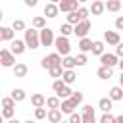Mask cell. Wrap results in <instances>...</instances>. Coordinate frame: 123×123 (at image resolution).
<instances>
[{
	"label": "cell",
	"instance_id": "obj_1",
	"mask_svg": "<svg viewBox=\"0 0 123 123\" xmlns=\"http://www.w3.org/2000/svg\"><path fill=\"white\" fill-rule=\"evenodd\" d=\"M52 44L56 46V52H58L60 56H65V54H69V52H71L69 37H63V35H60V37H54V42H52Z\"/></svg>",
	"mask_w": 123,
	"mask_h": 123
},
{
	"label": "cell",
	"instance_id": "obj_2",
	"mask_svg": "<svg viewBox=\"0 0 123 123\" xmlns=\"http://www.w3.org/2000/svg\"><path fill=\"white\" fill-rule=\"evenodd\" d=\"M23 42H25L27 48L37 50V48L40 46V42H38V31H37L35 27H33V29H25V38H23Z\"/></svg>",
	"mask_w": 123,
	"mask_h": 123
},
{
	"label": "cell",
	"instance_id": "obj_3",
	"mask_svg": "<svg viewBox=\"0 0 123 123\" xmlns=\"http://www.w3.org/2000/svg\"><path fill=\"white\" fill-rule=\"evenodd\" d=\"M38 42L42 46H52V42H54V31L48 29V27L38 29Z\"/></svg>",
	"mask_w": 123,
	"mask_h": 123
},
{
	"label": "cell",
	"instance_id": "obj_4",
	"mask_svg": "<svg viewBox=\"0 0 123 123\" xmlns=\"http://www.w3.org/2000/svg\"><path fill=\"white\" fill-rule=\"evenodd\" d=\"M60 63H62V56L58 52H52V54H48V56L42 58L40 67L42 69H48V67H54V65H60Z\"/></svg>",
	"mask_w": 123,
	"mask_h": 123
},
{
	"label": "cell",
	"instance_id": "obj_5",
	"mask_svg": "<svg viewBox=\"0 0 123 123\" xmlns=\"http://www.w3.org/2000/svg\"><path fill=\"white\" fill-rule=\"evenodd\" d=\"M90 31V21L88 19H81L73 25V35H77L79 38L81 37H86V33Z\"/></svg>",
	"mask_w": 123,
	"mask_h": 123
},
{
	"label": "cell",
	"instance_id": "obj_6",
	"mask_svg": "<svg viewBox=\"0 0 123 123\" xmlns=\"http://www.w3.org/2000/svg\"><path fill=\"white\" fill-rule=\"evenodd\" d=\"M25 42L23 40H19V38H12L10 40V52L13 54V56H21L23 52H25Z\"/></svg>",
	"mask_w": 123,
	"mask_h": 123
},
{
	"label": "cell",
	"instance_id": "obj_7",
	"mask_svg": "<svg viewBox=\"0 0 123 123\" xmlns=\"http://www.w3.org/2000/svg\"><path fill=\"white\" fill-rule=\"evenodd\" d=\"M0 63H2L4 67H12V65L15 63V56H13L10 50L2 48V50H0Z\"/></svg>",
	"mask_w": 123,
	"mask_h": 123
},
{
	"label": "cell",
	"instance_id": "obj_8",
	"mask_svg": "<svg viewBox=\"0 0 123 123\" xmlns=\"http://www.w3.org/2000/svg\"><path fill=\"white\" fill-rule=\"evenodd\" d=\"M117 60H119V56H115V54H106V52L100 54V63H102V65L115 67V65H117Z\"/></svg>",
	"mask_w": 123,
	"mask_h": 123
},
{
	"label": "cell",
	"instance_id": "obj_9",
	"mask_svg": "<svg viewBox=\"0 0 123 123\" xmlns=\"http://www.w3.org/2000/svg\"><path fill=\"white\" fill-rule=\"evenodd\" d=\"M79 8V2L77 0H60L58 2V10L60 12H73V10H77Z\"/></svg>",
	"mask_w": 123,
	"mask_h": 123
},
{
	"label": "cell",
	"instance_id": "obj_10",
	"mask_svg": "<svg viewBox=\"0 0 123 123\" xmlns=\"http://www.w3.org/2000/svg\"><path fill=\"white\" fill-rule=\"evenodd\" d=\"M96 115H94V108L92 106H83V115H81V123H94Z\"/></svg>",
	"mask_w": 123,
	"mask_h": 123
},
{
	"label": "cell",
	"instance_id": "obj_11",
	"mask_svg": "<svg viewBox=\"0 0 123 123\" xmlns=\"http://www.w3.org/2000/svg\"><path fill=\"white\" fill-rule=\"evenodd\" d=\"M58 108H60V111H62V113H67V115H69L71 111H75V108H77V106L71 102V98H62V102H60V106H58Z\"/></svg>",
	"mask_w": 123,
	"mask_h": 123
},
{
	"label": "cell",
	"instance_id": "obj_12",
	"mask_svg": "<svg viewBox=\"0 0 123 123\" xmlns=\"http://www.w3.org/2000/svg\"><path fill=\"white\" fill-rule=\"evenodd\" d=\"M62 111H60V108H50L48 111H46V119L50 121V123H60L62 121Z\"/></svg>",
	"mask_w": 123,
	"mask_h": 123
},
{
	"label": "cell",
	"instance_id": "obj_13",
	"mask_svg": "<svg viewBox=\"0 0 123 123\" xmlns=\"http://www.w3.org/2000/svg\"><path fill=\"white\" fill-rule=\"evenodd\" d=\"M104 40H106L108 44L115 46L117 42H121V37H119V33H117V31H106V33H104Z\"/></svg>",
	"mask_w": 123,
	"mask_h": 123
},
{
	"label": "cell",
	"instance_id": "obj_14",
	"mask_svg": "<svg viewBox=\"0 0 123 123\" xmlns=\"http://www.w3.org/2000/svg\"><path fill=\"white\" fill-rule=\"evenodd\" d=\"M58 13H60V10H58V4H54V2H48V4L44 6V15H46V17L54 19V17H58Z\"/></svg>",
	"mask_w": 123,
	"mask_h": 123
},
{
	"label": "cell",
	"instance_id": "obj_15",
	"mask_svg": "<svg viewBox=\"0 0 123 123\" xmlns=\"http://www.w3.org/2000/svg\"><path fill=\"white\" fill-rule=\"evenodd\" d=\"M62 81H63L65 85H73V83L77 81L75 71H73V69H63V71H62Z\"/></svg>",
	"mask_w": 123,
	"mask_h": 123
},
{
	"label": "cell",
	"instance_id": "obj_16",
	"mask_svg": "<svg viewBox=\"0 0 123 123\" xmlns=\"http://www.w3.org/2000/svg\"><path fill=\"white\" fill-rule=\"evenodd\" d=\"M98 77H100L102 81H106V79H111V77H113V67L100 65V67H98Z\"/></svg>",
	"mask_w": 123,
	"mask_h": 123
},
{
	"label": "cell",
	"instance_id": "obj_17",
	"mask_svg": "<svg viewBox=\"0 0 123 123\" xmlns=\"http://www.w3.org/2000/svg\"><path fill=\"white\" fill-rule=\"evenodd\" d=\"M88 13H92V15H102V13H104V2L94 0V2H92V6L88 8Z\"/></svg>",
	"mask_w": 123,
	"mask_h": 123
},
{
	"label": "cell",
	"instance_id": "obj_18",
	"mask_svg": "<svg viewBox=\"0 0 123 123\" xmlns=\"http://www.w3.org/2000/svg\"><path fill=\"white\" fill-rule=\"evenodd\" d=\"M12 69H13V77H25L27 71H29V67L25 63H13Z\"/></svg>",
	"mask_w": 123,
	"mask_h": 123
},
{
	"label": "cell",
	"instance_id": "obj_19",
	"mask_svg": "<svg viewBox=\"0 0 123 123\" xmlns=\"http://www.w3.org/2000/svg\"><path fill=\"white\" fill-rule=\"evenodd\" d=\"M62 67H63V69H73V67H75V58L69 56V54L62 56Z\"/></svg>",
	"mask_w": 123,
	"mask_h": 123
},
{
	"label": "cell",
	"instance_id": "obj_20",
	"mask_svg": "<svg viewBox=\"0 0 123 123\" xmlns=\"http://www.w3.org/2000/svg\"><path fill=\"white\" fill-rule=\"evenodd\" d=\"M98 108H100L102 111H111V108H113V100H111V98H100Z\"/></svg>",
	"mask_w": 123,
	"mask_h": 123
},
{
	"label": "cell",
	"instance_id": "obj_21",
	"mask_svg": "<svg viewBox=\"0 0 123 123\" xmlns=\"http://www.w3.org/2000/svg\"><path fill=\"white\" fill-rule=\"evenodd\" d=\"M104 10H108V12H119L121 10V0H108L104 4Z\"/></svg>",
	"mask_w": 123,
	"mask_h": 123
},
{
	"label": "cell",
	"instance_id": "obj_22",
	"mask_svg": "<svg viewBox=\"0 0 123 123\" xmlns=\"http://www.w3.org/2000/svg\"><path fill=\"white\" fill-rule=\"evenodd\" d=\"M90 46H92V40L86 38V37H81V40H79V50L86 54V52H90Z\"/></svg>",
	"mask_w": 123,
	"mask_h": 123
},
{
	"label": "cell",
	"instance_id": "obj_23",
	"mask_svg": "<svg viewBox=\"0 0 123 123\" xmlns=\"http://www.w3.org/2000/svg\"><path fill=\"white\" fill-rule=\"evenodd\" d=\"M110 98H111L113 102L123 100V88H121V86H113V88L110 90Z\"/></svg>",
	"mask_w": 123,
	"mask_h": 123
},
{
	"label": "cell",
	"instance_id": "obj_24",
	"mask_svg": "<svg viewBox=\"0 0 123 123\" xmlns=\"http://www.w3.org/2000/svg\"><path fill=\"white\" fill-rule=\"evenodd\" d=\"M90 52L96 54V56H100V54L104 52V42H102V40H94L92 46H90Z\"/></svg>",
	"mask_w": 123,
	"mask_h": 123
},
{
	"label": "cell",
	"instance_id": "obj_25",
	"mask_svg": "<svg viewBox=\"0 0 123 123\" xmlns=\"http://www.w3.org/2000/svg\"><path fill=\"white\" fill-rule=\"evenodd\" d=\"M25 96H27V94H25L23 88H13V90H12V98H13L15 102H23Z\"/></svg>",
	"mask_w": 123,
	"mask_h": 123
},
{
	"label": "cell",
	"instance_id": "obj_26",
	"mask_svg": "<svg viewBox=\"0 0 123 123\" xmlns=\"http://www.w3.org/2000/svg\"><path fill=\"white\" fill-rule=\"evenodd\" d=\"M62 71H63L62 63H60V65H54V67H48V73H50V77H52V79H58V77H62Z\"/></svg>",
	"mask_w": 123,
	"mask_h": 123
},
{
	"label": "cell",
	"instance_id": "obj_27",
	"mask_svg": "<svg viewBox=\"0 0 123 123\" xmlns=\"http://www.w3.org/2000/svg\"><path fill=\"white\" fill-rule=\"evenodd\" d=\"M44 100H46V98H44L42 94H38V92L31 96V104H33L35 108H38V106H44Z\"/></svg>",
	"mask_w": 123,
	"mask_h": 123
},
{
	"label": "cell",
	"instance_id": "obj_28",
	"mask_svg": "<svg viewBox=\"0 0 123 123\" xmlns=\"http://www.w3.org/2000/svg\"><path fill=\"white\" fill-rule=\"evenodd\" d=\"M71 92H73V90L69 88V85H63V86L56 92V96H58V98H69V94H71Z\"/></svg>",
	"mask_w": 123,
	"mask_h": 123
},
{
	"label": "cell",
	"instance_id": "obj_29",
	"mask_svg": "<svg viewBox=\"0 0 123 123\" xmlns=\"http://www.w3.org/2000/svg\"><path fill=\"white\" fill-rule=\"evenodd\" d=\"M60 35H63V37L73 35V25H71V23H63V25L60 27Z\"/></svg>",
	"mask_w": 123,
	"mask_h": 123
},
{
	"label": "cell",
	"instance_id": "obj_30",
	"mask_svg": "<svg viewBox=\"0 0 123 123\" xmlns=\"http://www.w3.org/2000/svg\"><path fill=\"white\" fill-rule=\"evenodd\" d=\"M13 29L12 27H2V40H12L13 38Z\"/></svg>",
	"mask_w": 123,
	"mask_h": 123
},
{
	"label": "cell",
	"instance_id": "obj_31",
	"mask_svg": "<svg viewBox=\"0 0 123 123\" xmlns=\"http://www.w3.org/2000/svg\"><path fill=\"white\" fill-rule=\"evenodd\" d=\"M33 27H35V29H42V27H46V19H44L42 15H37V17L33 19Z\"/></svg>",
	"mask_w": 123,
	"mask_h": 123
},
{
	"label": "cell",
	"instance_id": "obj_32",
	"mask_svg": "<svg viewBox=\"0 0 123 123\" xmlns=\"http://www.w3.org/2000/svg\"><path fill=\"white\" fill-rule=\"evenodd\" d=\"M69 98H71V102H73L75 106H79V104L83 102V92H79V90L75 92V90H73V92L69 94Z\"/></svg>",
	"mask_w": 123,
	"mask_h": 123
},
{
	"label": "cell",
	"instance_id": "obj_33",
	"mask_svg": "<svg viewBox=\"0 0 123 123\" xmlns=\"http://www.w3.org/2000/svg\"><path fill=\"white\" fill-rule=\"evenodd\" d=\"M44 104H46L48 108H58V106H60V98H58V96H50V98L44 100Z\"/></svg>",
	"mask_w": 123,
	"mask_h": 123
},
{
	"label": "cell",
	"instance_id": "obj_34",
	"mask_svg": "<svg viewBox=\"0 0 123 123\" xmlns=\"http://www.w3.org/2000/svg\"><path fill=\"white\" fill-rule=\"evenodd\" d=\"M86 62H88V60H86V54H85V52H81L79 56H75V65L81 67V65H86Z\"/></svg>",
	"mask_w": 123,
	"mask_h": 123
},
{
	"label": "cell",
	"instance_id": "obj_35",
	"mask_svg": "<svg viewBox=\"0 0 123 123\" xmlns=\"http://www.w3.org/2000/svg\"><path fill=\"white\" fill-rule=\"evenodd\" d=\"M77 21H81V19H79V15H77V12H75V10H73V12H67V23L75 25Z\"/></svg>",
	"mask_w": 123,
	"mask_h": 123
},
{
	"label": "cell",
	"instance_id": "obj_36",
	"mask_svg": "<svg viewBox=\"0 0 123 123\" xmlns=\"http://www.w3.org/2000/svg\"><path fill=\"white\" fill-rule=\"evenodd\" d=\"M12 29H13V31H25V21H21V19H13Z\"/></svg>",
	"mask_w": 123,
	"mask_h": 123
},
{
	"label": "cell",
	"instance_id": "obj_37",
	"mask_svg": "<svg viewBox=\"0 0 123 123\" xmlns=\"http://www.w3.org/2000/svg\"><path fill=\"white\" fill-rule=\"evenodd\" d=\"M2 108H15V100H13L12 96L2 98Z\"/></svg>",
	"mask_w": 123,
	"mask_h": 123
},
{
	"label": "cell",
	"instance_id": "obj_38",
	"mask_svg": "<svg viewBox=\"0 0 123 123\" xmlns=\"http://www.w3.org/2000/svg\"><path fill=\"white\" fill-rule=\"evenodd\" d=\"M44 117H46V110H44V106L35 108V119H44Z\"/></svg>",
	"mask_w": 123,
	"mask_h": 123
},
{
	"label": "cell",
	"instance_id": "obj_39",
	"mask_svg": "<svg viewBox=\"0 0 123 123\" xmlns=\"http://www.w3.org/2000/svg\"><path fill=\"white\" fill-rule=\"evenodd\" d=\"M100 123H115V117L110 111H104V115L100 117Z\"/></svg>",
	"mask_w": 123,
	"mask_h": 123
},
{
	"label": "cell",
	"instance_id": "obj_40",
	"mask_svg": "<svg viewBox=\"0 0 123 123\" xmlns=\"http://www.w3.org/2000/svg\"><path fill=\"white\" fill-rule=\"evenodd\" d=\"M13 113H15L13 108H4V110H2V117H4V119H12Z\"/></svg>",
	"mask_w": 123,
	"mask_h": 123
},
{
	"label": "cell",
	"instance_id": "obj_41",
	"mask_svg": "<svg viewBox=\"0 0 123 123\" xmlns=\"http://www.w3.org/2000/svg\"><path fill=\"white\" fill-rule=\"evenodd\" d=\"M75 12H77L79 19H86V17H88V8H77Z\"/></svg>",
	"mask_w": 123,
	"mask_h": 123
},
{
	"label": "cell",
	"instance_id": "obj_42",
	"mask_svg": "<svg viewBox=\"0 0 123 123\" xmlns=\"http://www.w3.org/2000/svg\"><path fill=\"white\" fill-rule=\"evenodd\" d=\"M63 85H65V83H63L60 77H58V79H54V83H52V88H54V92H58V90H60Z\"/></svg>",
	"mask_w": 123,
	"mask_h": 123
},
{
	"label": "cell",
	"instance_id": "obj_43",
	"mask_svg": "<svg viewBox=\"0 0 123 123\" xmlns=\"http://www.w3.org/2000/svg\"><path fill=\"white\" fill-rule=\"evenodd\" d=\"M69 123H81V115L75 113V111H71L69 113Z\"/></svg>",
	"mask_w": 123,
	"mask_h": 123
},
{
	"label": "cell",
	"instance_id": "obj_44",
	"mask_svg": "<svg viewBox=\"0 0 123 123\" xmlns=\"http://www.w3.org/2000/svg\"><path fill=\"white\" fill-rule=\"evenodd\" d=\"M115 29H117V31L123 29V17H117V19H115Z\"/></svg>",
	"mask_w": 123,
	"mask_h": 123
},
{
	"label": "cell",
	"instance_id": "obj_45",
	"mask_svg": "<svg viewBox=\"0 0 123 123\" xmlns=\"http://www.w3.org/2000/svg\"><path fill=\"white\" fill-rule=\"evenodd\" d=\"M115 46H117V48H115V56H123V46H121V42H117Z\"/></svg>",
	"mask_w": 123,
	"mask_h": 123
},
{
	"label": "cell",
	"instance_id": "obj_46",
	"mask_svg": "<svg viewBox=\"0 0 123 123\" xmlns=\"http://www.w3.org/2000/svg\"><path fill=\"white\" fill-rule=\"evenodd\" d=\"M25 2V6H29V8H35L37 4H38V0H23Z\"/></svg>",
	"mask_w": 123,
	"mask_h": 123
},
{
	"label": "cell",
	"instance_id": "obj_47",
	"mask_svg": "<svg viewBox=\"0 0 123 123\" xmlns=\"http://www.w3.org/2000/svg\"><path fill=\"white\" fill-rule=\"evenodd\" d=\"M2 17H4V12H2V10H0V21H2Z\"/></svg>",
	"mask_w": 123,
	"mask_h": 123
},
{
	"label": "cell",
	"instance_id": "obj_48",
	"mask_svg": "<svg viewBox=\"0 0 123 123\" xmlns=\"http://www.w3.org/2000/svg\"><path fill=\"white\" fill-rule=\"evenodd\" d=\"M0 42H2V27H0Z\"/></svg>",
	"mask_w": 123,
	"mask_h": 123
},
{
	"label": "cell",
	"instance_id": "obj_49",
	"mask_svg": "<svg viewBox=\"0 0 123 123\" xmlns=\"http://www.w3.org/2000/svg\"><path fill=\"white\" fill-rule=\"evenodd\" d=\"M50 2H54V4H58V2H60V0H50Z\"/></svg>",
	"mask_w": 123,
	"mask_h": 123
},
{
	"label": "cell",
	"instance_id": "obj_50",
	"mask_svg": "<svg viewBox=\"0 0 123 123\" xmlns=\"http://www.w3.org/2000/svg\"><path fill=\"white\" fill-rule=\"evenodd\" d=\"M2 119H4V117H2V113H0V123H2Z\"/></svg>",
	"mask_w": 123,
	"mask_h": 123
},
{
	"label": "cell",
	"instance_id": "obj_51",
	"mask_svg": "<svg viewBox=\"0 0 123 123\" xmlns=\"http://www.w3.org/2000/svg\"><path fill=\"white\" fill-rule=\"evenodd\" d=\"M77 2H79V4H81V2H86V0H77Z\"/></svg>",
	"mask_w": 123,
	"mask_h": 123
}]
</instances>
